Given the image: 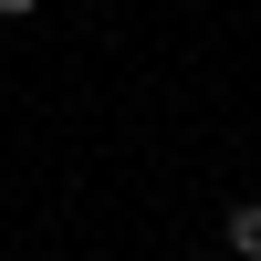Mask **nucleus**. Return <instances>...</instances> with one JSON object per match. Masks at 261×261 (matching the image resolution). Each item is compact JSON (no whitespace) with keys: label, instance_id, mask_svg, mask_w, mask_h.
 I'll use <instances>...</instances> for the list:
<instances>
[{"label":"nucleus","instance_id":"1","mask_svg":"<svg viewBox=\"0 0 261 261\" xmlns=\"http://www.w3.org/2000/svg\"><path fill=\"white\" fill-rule=\"evenodd\" d=\"M230 261H261V199L230 209Z\"/></svg>","mask_w":261,"mask_h":261},{"label":"nucleus","instance_id":"2","mask_svg":"<svg viewBox=\"0 0 261 261\" xmlns=\"http://www.w3.org/2000/svg\"><path fill=\"white\" fill-rule=\"evenodd\" d=\"M199 261H230V251H199Z\"/></svg>","mask_w":261,"mask_h":261}]
</instances>
